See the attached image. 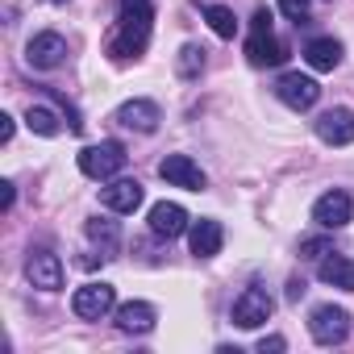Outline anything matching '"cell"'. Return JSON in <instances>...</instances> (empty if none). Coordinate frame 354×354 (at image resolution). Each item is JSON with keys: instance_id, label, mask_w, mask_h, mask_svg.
<instances>
[{"instance_id": "5b68a950", "label": "cell", "mask_w": 354, "mask_h": 354, "mask_svg": "<svg viewBox=\"0 0 354 354\" xmlns=\"http://www.w3.org/2000/svg\"><path fill=\"white\" fill-rule=\"evenodd\" d=\"M275 96H279L288 109L304 113V109H313V104L321 100V84H317L313 75H300V71H283V75H279V84H275Z\"/></svg>"}, {"instance_id": "277c9868", "label": "cell", "mask_w": 354, "mask_h": 354, "mask_svg": "<svg viewBox=\"0 0 354 354\" xmlns=\"http://www.w3.org/2000/svg\"><path fill=\"white\" fill-rule=\"evenodd\" d=\"M308 333L321 346H342L346 333H350V313L337 308V304H317L313 317H308Z\"/></svg>"}, {"instance_id": "f1b7e54d", "label": "cell", "mask_w": 354, "mask_h": 354, "mask_svg": "<svg viewBox=\"0 0 354 354\" xmlns=\"http://www.w3.org/2000/svg\"><path fill=\"white\" fill-rule=\"evenodd\" d=\"M9 138H13V117L0 113V142H9Z\"/></svg>"}, {"instance_id": "2e32d148", "label": "cell", "mask_w": 354, "mask_h": 354, "mask_svg": "<svg viewBox=\"0 0 354 354\" xmlns=\"http://www.w3.org/2000/svg\"><path fill=\"white\" fill-rule=\"evenodd\" d=\"M317 279L321 283H329V288H342V292H354V259H346V254H325L321 259V267H317Z\"/></svg>"}, {"instance_id": "7a4b0ae2", "label": "cell", "mask_w": 354, "mask_h": 354, "mask_svg": "<svg viewBox=\"0 0 354 354\" xmlns=\"http://www.w3.org/2000/svg\"><path fill=\"white\" fill-rule=\"evenodd\" d=\"M246 59H250V67H279V63L288 59V46L275 38V30H271V13H267V9H259L254 21H250Z\"/></svg>"}, {"instance_id": "8fae6325", "label": "cell", "mask_w": 354, "mask_h": 354, "mask_svg": "<svg viewBox=\"0 0 354 354\" xmlns=\"http://www.w3.org/2000/svg\"><path fill=\"white\" fill-rule=\"evenodd\" d=\"M313 125H317V138H321L325 146H350V142H354V113H350L346 104L325 109Z\"/></svg>"}, {"instance_id": "9a60e30c", "label": "cell", "mask_w": 354, "mask_h": 354, "mask_svg": "<svg viewBox=\"0 0 354 354\" xmlns=\"http://www.w3.org/2000/svg\"><path fill=\"white\" fill-rule=\"evenodd\" d=\"M100 205L109 213H133L142 205V184L138 180H113L109 188H100Z\"/></svg>"}, {"instance_id": "cb8c5ba5", "label": "cell", "mask_w": 354, "mask_h": 354, "mask_svg": "<svg viewBox=\"0 0 354 354\" xmlns=\"http://www.w3.org/2000/svg\"><path fill=\"white\" fill-rule=\"evenodd\" d=\"M329 250H333L329 238H304V242H300V259H325Z\"/></svg>"}, {"instance_id": "ffe728a7", "label": "cell", "mask_w": 354, "mask_h": 354, "mask_svg": "<svg viewBox=\"0 0 354 354\" xmlns=\"http://www.w3.org/2000/svg\"><path fill=\"white\" fill-rule=\"evenodd\" d=\"M88 238L100 246L104 259H113L117 246H121V230H117V221H109V217H92V221H88Z\"/></svg>"}, {"instance_id": "30bf717a", "label": "cell", "mask_w": 354, "mask_h": 354, "mask_svg": "<svg viewBox=\"0 0 354 354\" xmlns=\"http://www.w3.org/2000/svg\"><path fill=\"white\" fill-rule=\"evenodd\" d=\"M26 59H30V67H38V71H55V67H63V59H67V38L55 34V30L34 34L30 46H26Z\"/></svg>"}, {"instance_id": "7402d4cb", "label": "cell", "mask_w": 354, "mask_h": 354, "mask_svg": "<svg viewBox=\"0 0 354 354\" xmlns=\"http://www.w3.org/2000/svg\"><path fill=\"white\" fill-rule=\"evenodd\" d=\"M201 13L209 17V26H213L217 38H234V34H238V17H234V9H225V5H205Z\"/></svg>"}, {"instance_id": "ac0fdd59", "label": "cell", "mask_w": 354, "mask_h": 354, "mask_svg": "<svg viewBox=\"0 0 354 354\" xmlns=\"http://www.w3.org/2000/svg\"><path fill=\"white\" fill-rule=\"evenodd\" d=\"M154 321H158V313L150 304H142V300H129V304L117 308V329L121 333H150Z\"/></svg>"}, {"instance_id": "9c48e42d", "label": "cell", "mask_w": 354, "mask_h": 354, "mask_svg": "<svg viewBox=\"0 0 354 354\" xmlns=\"http://www.w3.org/2000/svg\"><path fill=\"white\" fill-rule=\"evenodd\" d=\"M26 275H30V283L42 288V292H59V288H63V263H59V254L46 250V246H34V250H30Z\"/></svg>"}, {"instance_id": "5bb4252c", "label": "cell", "mask_w": 354, "mask_h": 354, "mask_svg": "<svg viewBox=\"0 0 354 354\" xmlns=\"http://www.w3.org/2000/svg\"><path fill=\"white\" fill-rule=\"evenodd\" d=\"M188 230V213H184V205H175V201H158L154 209H150V234L154 238H180Z\"/></svg>"}, {"instance_id": "f546056e", "label": "cell", "mask_w": 354, "mask_h": 354, "mask_svg": "<svg viewBox=\"0 0 354 354\" xmlns=\"http://www.w3.org/2000/svg\"><path fill=\"white\" fill-rule=\"evenodd\" d=\"M50 5H67V0H50Z\"/></svg>"}, {"instance_id": "44dd1931", "label": "cell", "mask_w": 354, "mask_h": 354, "mask_svg": "<svg viewBox=\"0 0 354 354\" xmlns=\"http://www.w3.org/2000/svg\"><path fill=\"white\" fill-rule=\"evenodd\" d=\"M205 55H209L205 46H196V42H188V46L180 50V59H175V71H180L184 80H196V75L205 71V63H209Z\"/></svg>"}, {"instance_id": "4316f807", "label": "cell", "mask_w": 354, "mask_h": 354, "mask_svg": "<svg viewBox=\"0 0 354 354\" xmlns=\"http://www.w3.org/2000/svg\"><path fill=\"white\" fill-rule=\"evenodd\" d=\"M267 350L279 354V350H288V342H283V337H263V342H259V354H267Z\"/></svg>"}, {"instance_id": "6da1fadb", "label": "cell", "mask_w": 354, "mask_h": 354, "mask_svg": "<svg viewBox=\"0 0 354 354\" xmlns=\"http://www.w3.org/2000/svg\"><path fill=\"white\" fill-rule=\"evenodd\" d=\"M150 21H154L150 0H121V17H117V30L109 38V59L113 63L138 59L150 42Z\"/></svg>"}, {"instance_id": "4fadbf2b", "label": "cell", "mask_w": 354, "mask_h": 354, "mask_svg": "<svg viewBox=\"0 0 354 354\" xmlns=\"http://www.w3.org/2000/svg\"><path fill=\"white\" fill-rule=\"evenodd\" d=\"M117 125H125V129H133V133H154L158 129V121H162V113H158V104L154 100H125L121 109H117V117H113Z\"/></svg>"}, {"instance_id": "484cf974", "label": "cell", "mask_w": 354, "mask_h": 354, "mask_svg": "<svg viewBox=\"0 0 354 354\" xmlns=\"http://www.w3.org/2000/svg\"><path fill=\"white\" fill-rule=\"evenodd\" d=\"M304 292H308V283H304L300 275H292V279H288V300H300Z\"/></svg>"}, {"instance_id": "3957f363", "label": "cell", "mask_w": 354, "mask_h": 354, "mask_svg": "<svg viewBox=\"0 0 354 354\" xmlns=\"http://www.w3.org/2000/svg\"><path fill=\"white\" fill-rule=\"evenodd\" d=\"M125 146L121 142H96V146H84L80 150V171L88 180H113V175L125 167Z\"/></svg>"}, {"instance_id": "d4e9b609", "label": "cell", "mask_w": 354, "mask_h": 354, "mask_svg": "<svg viewBox=\"0 0 354 354\" xmlns=\"http://www.w3.org/2000/svg\"><path fill=\"white\" fill-rule=\"evenodd\" d=\"M279 9H283V17L296 21V26L308 21V0H279Z\"/></svg>"}, {"instance_id": "d6986e66", "label": "cell", "mask_w": 354, "mask_h": 354, "mask_svg": "<svg viewBox=\"0 0 354 354\" xmlns=\"http://www.w3.org/2000/svg\"><path fill=\"white\" fill-rule=\"evenodd\" d=\"M304 59H308L313 71H333V67L342 63V42H337V38H313V42L304 46Z\"/></svg>"}, {"instance_id": "8992f818", "label": "cell", "mask_w": 354, "mask_h": 354, "mask_svg": "<svg viewBox=\"0 0 354 354\" xmlns=\"http://www.w3.org/2000/svg\"><path fill=\"white\" fill-rule=\"evenodd\" d=\"M113 304H117L113 283H84V288H75V296H71V308H75L80 321H100L104 313H113Z\"/></svg>"}, {"instance_id": "83f0119b", "label": "cell", "mask_w": 354, "mask_h": 354, "mask_svg": "<svg viewBox=\"0 0 354 354\" xmlns=\"http://www.w3.org/2000/svg\"><path fill=\"white\" fill-rule=\"evenodd\" d=\"M0 209H5V213L13 209V184H9V180H5V184H0Z\"/></svg>"}, {"instance_id": "7c38bea8", "label": "cell", "mask_w": 354, "mask_h": 354, "mask_svg": "<svg viewBox=\"0 0 354 354\" xmlns=\"http://www.w3.org/2000/svg\"><path fill=\"white\" fill-rule=\"evenodd\" d=\"M350 217H354V201H350L342 188L325 192V196L313 205V221H317L321 230H342V225H350Z\"/></svg>"}, {"instance_id": "52a82bcc", "label": "cell", "mask_w": 354, "mask_h": 354, "mask_svg": "<svg viewBox=\"0 0 354 354\" xmlns=\"http://www.w3.org/2000/svg\"><path fill=\"white\" fill-rule=\"evenodd\" d=\"M271 313H275V300H271L263 288H246V292L234 300V325H238V329H259V325L271 321Z\"/></svg>"}, {"instance_id": "e0dca14e", "label": "cell", "mask_w": 354, "mask_h": 354, "mask_svg": "<svg viewBox=\"0 0 354 354\" xmlns=\"http://www.w3.org/2000/svg\"><path fill=\"white\" fill-rule=\"evenodd\" d=\"M188 242H192V254L196 259H213L217 250H221V242H225V230H221V221H196L192 230H188Z\"/></svg>"}, {"instance_id": "ba28073f", "label": "cell", "mask_w": 354, "mask_h": 354, "mask_svg": "<svg viewBox=\"0 0 354 354\" xmlns=\"http://www.w3.org/2000/svg\"><path fill=\"white\" fill-rule=\"evenodd\" d=\"M158 175H162L167 184L188 188V192H205V188H209V175H205L188 154H167V158L158 162Z\"/></svg>"}, {"instance_id": "603a6c76", "label": "cell", "mask_w": 354, "mask_h": 354, "mask_svg": "<svg viewBox=\"0 0 354 354\" xmlns=\"http://www.w3.org/2000/svg\"><path fill=\"white\" fill-rule=\"evenodd\" d=\"M26 125H30L34 133H42V138H55V133H59V117H55L46 104H30V113H26Z\"/></svg>"}]
</instances>
